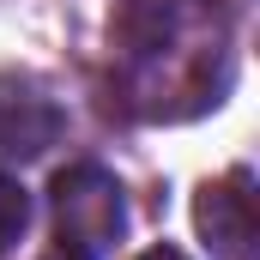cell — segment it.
I'll list each match as a JSON object with an SVG mask.
<instances>
[{
  "label": "cell",
  "instance_id": "1",
  "mask_svg": "<svg viewBox=\"0 0 260 260\" xmlns=\"http://www.w3.org/2000/svg\"><path fill=\"white\" fill-rule=\"evenodd\" d=\"M109 43L121 97L145 121H188L230 85L224 0H127L109 24Z\"/></svg>",
  "mask_w": 260,
  "mask_h": 260
},
{
  "label": "cell",
  "instance_id": "2",
  "mask_svg": "<svg viewBox=\"0 0 260 260\" xmlns=\"http://www.w3.org/2000/svg\"><path fill=\"white\" fill-rule=\"evenodd\" d=\"M127 230L121 182L103 164H73L55 176V248L79 260H103Z\"/></svg>",
  "mask_w": 260,
  "mask_h": 260
},
{
  "label": "cell",
  "instance_id": "3",
  "mask_svg": "<svg viewBox=\"0 0 260 260\" xmlns=\"http://www.w3.org/2000/svg\"><path fill=\"white\" fill-rule=\"evenodd\" d=\"M61 127H67L61 103H55L37 79L0 73V157H6V164L43 157V151L61 139Z\"/></svg>",
  "mask_w": 260,
  "mask_h": 260
},
{
  "label": "cell",
  "instance_id": "4",
  "mask_svg": "<svg viewBox=\"0 0 260 260\" xmlns=\"http://www.w3.org/2000/svg\"><path fill=\"white\" fill-rule=\"evenodd\" d=\"M194 224L212 260H254V176L230 170V176L206 182L194 200Z\"/></svg>",
  "mask_w": 260,
  "mask_h": 260
},
{
  "label": "cell",
  "instance_id": "5",
  "mask_svg": "<svg viewBox=\"0 0 260 260\" xmlns=\"http://www.w3.org/2000/svg\"><path fill=\"white\" fill-rule=\"evenodd\" d=\"M24 224H30V194H24L12 176H0V254L24 236Z\"/></svg>",
  "mask_w": 260,
  "mask_h": 260
},
{
  "label": "cell",
  "instance_id": "6",
  "mask_svg": "<svg viewBox=\"0 0 260 260\" xmlns=\"http://www.w3.org/2000/svg\"><path fill=\"white\" fill-rule=\"evenodd\" d=\"M139 260H188V254H182V248H145Z\"/></svg>",
  "mask_w": 260,
  "mask_h": 260
},
{
  "label": "cell",
  "instance_id": "7",
  "mask_svg": "<svg viewBox=\"0 0 260 260\" xmlns=\"http://www.w3.org/2000/svg\"><path fill=\"white\" fill-rule=\"evenodd\" d=\"M43 260H79V254H67V248H55V254H43Z\"/></svg>",
  "mask_w": 260,
  "mask_h": 260
}]
</instances>
